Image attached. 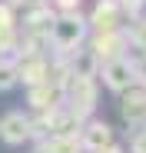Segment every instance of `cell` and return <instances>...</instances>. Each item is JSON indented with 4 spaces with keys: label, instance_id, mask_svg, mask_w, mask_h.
I'll use <instances>...</instances> for the list:
<instances>
[{
    "label": "cell",
    "instance_id": "obj_1",
    "mask_svg": "<svg viewBox=\"0 0 146 153\" xmlns=\"http://www.w3.org/2000/svg\"><path fill=\"white\" fill-rule=\"evenodd\" d=\"M0 137H4L7 143H23L30 137V120L23 113H7L4 120H0Z\"/></svg>",
    "mask_w": 146,
    "mask_h": 153
},
{
    "label": "cell",
    "instance_id": "obj_2",
    "mask_svg": "<svg viewBox=\"0 0 146 153\" xmlns=\"http://www.w3.org/2000/svg\"><path fill=\"white\" fill-rule=\"evenodd\" d=\"M106 83L116 87V90L130 87V83H133V70H130V63H126V60H113V63H106Z\"/></svg>",
    "mask_w": 146,
    "mask_h": 153
},
{
    "label": "cell",
    "instance_id": "obj_3",
    "mask_svg": "<svg viewBox=\"0 0 146 153\" xmlns=\"http://www.w3.org/2000/svg\"><path fill=\"white\" fill-rule=\"evenodd\" d=\"M90 143L93 146H103V143H110V126H100V123H96V126H90Z\"/></svg>",
    "mask_w": 146,
    "mask_h": 153
},
{
    "label": "cell",
    "instance_id": "obj_4",
    "mask_svg": "<svg viewBox=\"0 0 146 153\" xmlns=\"http://www.w3.org/2000/svg\"><path fill=\"white\" fill-rule=\"evenodd\" d=\"M123 4H139V0H123Z\"/></svg>",
    "mask_w": 146,
    "mask_h": 153
}]
</instances>
